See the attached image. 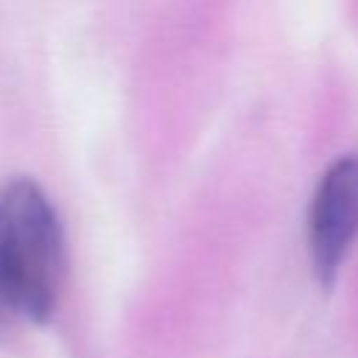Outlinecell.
I'll return each mask as SVG.
<instances>
[{
    "label": "cell",
    "instance_id": "7a4b0ae2",
    "mask_svg": "<svg viewBox=\"0 0 358 358\" xmlns=\"http://www.w3.org/2000/svg\"><path fill=\"white\" fill-rule=\"evenodd\" d=\"M358 238V157H341L322 176L308 210V255L322 285H333Z\"/></svg>",
    "mask_w": 358,
    "mask_h": 358
},
{
    "label": "cell",
    "instance_id": "6da1fadb",
    "mask_svg": "<svg viewBox=\"0 0 358 358\" xmlns=\"http://www.w3.org/2000/svg\"><path fill=\"white\" fill-rule=\"evenodd\" d=\"M64 280V235L42 187L11 179L0 187V338L50 319Z\"/></svg>",
    "mask_w": 358,
    "mask_h": 358
}]
</instances>
